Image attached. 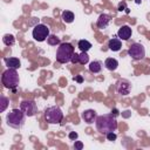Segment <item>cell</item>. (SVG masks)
<instances>
[{
    "mask_svg": "<svg viewBox=\"0 0 150 150\" xmlns=\"http://www.w3.org/2000/svg\"><path fill=\"white\" fill-rule=\"evenodd\" d=\"M95 125L98 132L107 135L108 132L111 131H116L117 129V121L115 115L112 114H105V115H101L97 116L96 121H95Z\"/></svg>",
    "mask_w": 150,
    "mask_h": 150,
    "instance_id": "obj_1",
    "label": "cell"
},
{
    "mask_svg": "<svg viewBox=\"0 0 150 150\" xmlns=\"http://www.w3.org/2000/svg\"><path fill=\"white\" fill-rule=\"evenodd\" d=\"M26 121V114L21 109H13L6 116V123L13 129H21Z\"/></svg>",
    "mask_w": 150,
    "mask_h": 150,
    "instance_id": "obj_2",
    "label": "cell"
},
{
    "mask_svg": "<svg viewBox=\"0 0 150 150\" xmlns=\"http://www.w3.org/2000/svg\"><path fill=\"white\" fill-rule=\"evenodd\" d=\"M1 82H2L4 87L7 89H12V90L15 89L20 83V77H19L16 69L8 68L7 70H5L1 76Z\"/></svg>",
    "mask_w": 150,
    "mask_h": 150,
    "instance_id": "obj_3",
    "label": "cell"
},
{
    "mask_svg": "<svg viewBox=\"0 0 150 150\" xmlns=\"http://www.w3.org/2000/svg\"><path fill=\"white\" fill-rule=\"evenodd\" d=\"M74 55V47L68 42H62L59 45L56 50V61L59 63H67L71 61Z\"/></svg>",
    "mask_w": 150,
    "mask_h": 150,
    "instance_id": "obj_4",
    "label": "cell"
},
{
    "mask_svg": "<svg viewBox=\"0 0 150 150\" xmlns=\"http://www.w3.org/2000/svg\"><path fill=\"white\" fill-rule=\"evenodd\" d=\"M45 120L49 124H59L63 120V112L57 105L48 107L45 110Z\"/></svg>",
    "mask_w": 150,
    "mask_h": 150,
    "instance_id": "obj_5",
    "label": "cell"
},
{
    "mask_svg": "<svg viewBox=\"0 0 150 150\" xmlns=\"http://www.w3.org/2000/svg\"><path fill=\"white\" fill-rule=\"evenodd\" d=\"M32 35H33V38H34L35 41L42 42V41L47 40L48 36L50 35L49 34V28H48V26H46L43 23H38V25L34 26L33 32H32Z\"/></svg>",
    "mask_w": 150,
    "mask_h": 150,
    "instance_id": "obj_6",
    "label": "cell"
},
{
    "mask_svg": "<svg viewBox=\"0 0 150 150\" xmlns=\"http://www.w3.org/2000/svg\"><path fill=\"white\" fill-rule=\"evenodd\" d=\"M128 54H129V56H130L131 59L138 61V60L144 59V56H145V48H144V46H143L142 43L135 42V43H132V45L129 47Z\"/></svg>",
    "mask_w": 150,
    "mask_h": 150,
    "instance_id": "obj_7",
    "label": "cell"
},
{
    "mask_svg": "<svg viewBox=\"0 0 150 150\" xmlns=\"http://www.w3.org/2000/svg\"><path fill=\"white\" fill-rule=\"evenodd\" d=\"M20 109L26 114V116L30 117L38 114V105L34 100H23L20 103Z\"/></svg>",
    "mask_w": 150,
    "mask_h": 150,
    "instance_id": "obj_8",
    "label": "cell"
},
{
    "mask_svg": "<svg viewBox=\"0 0 150 150\" xmlns=\"http://www.w3.org/2000/svg\"><path fill=\"white\" fill-rule=\"evenodd\" d=\"M130 90H131V84H130L129 81H127V80L117 81V83H116V91L120 95L127 96L128 94H130Z\"/></svg>",
    "mask_w": 150,
    "mask_h": 150,
    "instance_id": "obj_9",
    "label": "cell"
},
{
    "mask_svg": "<svg viewBox=\"0 0 150 150\" xmlns=\"http://www.w3.org/2000/svg\"><path fill=\"white\" fill-rule=\"evenodd\" d=\"M131 34H132V30H131V28H130L128 25H123V26L120 27V29L117 30V36H118L120 40L127 41V40L130 39Z\"/></svg>",
    "mask_w": 150,
    "mask_h": 150,
    "instance_id": "obj_10",
    "label": "cell"
},
{
    "mask_svg": "<svg viewBox=\"0 0 150 150\" xmlns=\"http://www.w3.org/2000/svg\"><path fill=\"white\" fill-rule=\"evenodd\" d=\"M97 118V114L94 109H87L82 112V120L88 123V124H93Z\"/></svg>",
    "mask_w": 150,
    "mask_h": 150,
    "instance_id": "obj_11",
    "label": "cell"
},
{
    "mask_svg": "<svg viewBox=\"0 0 150 150\" xmlns=\"http://www.w3.org/2000/svg\"><path fill=\"white\" fill-rule=\"evenodd\" d=\"M110 21H111L110 15H108V14H105V13H102V14L98 16L97 21H96V26H97L98 28H101V29H104V28H107V27L109 26Z\"/></svg>",
    "mask_w": 150,
    "mask_h": 150,
    "instance_id": "obj_12",
    "label": "cell"
},
{
    "mask_svg": "<svg viewBox=\"0 0 150 150\" xmlns=\"http://www.w3.org/2000/svg\"><path fill=\"white\" fill-rule=\"evenodd\" d=\"M4 62L5 64L8 67V68H14V69H18L21 67V62L18 57H5L4 59Z\"/></svg>",
    "mask_w": 150,
    "mask_h": 150,
    "instance_id": "obj_13",
    "label": "cell"
},
{
    "mask_svg": "<svg viewBox=\"0 0 150 150\" xmlns=\"http://www.w3.org/2000/svg\"><path fill=\"white\" fill-rule=\"evenodd\" d=\"M108 47L110 50L112 52H118L121 48H122V42L118 38H112L108 41Z\"/></svg>",
    "mask_w": 150,
    "mask_h": 150,
    "instance_id": "obj_14",
    "label": "cell"
},
{
    "mask_svg": "<svg viewBox=\"0 0 150 150\" xmlns=\"http://www.w3.org/2000/svg\"><path fill=\"white\" fill-rule=\"evenodd\" d=\"M104 67H105L108 70L114 71V70H116L117 67H118V61H117L116 59L108 57V59H105V61H104Z\"/></svg>",
    "mask_w": 150,
    "mask_h": 150,
    "instance_id": "obj_15",
    "label": "cell"
},
{
    "mask_svg": "<svg viewBox=\"0 0 150 150\" xmlns=\"http://www.w3.org/2000/svg\"><path fill=\"white\" fill-rule=\"evenodd\" d=\"M89 70H90L91 73H94V74L100 73V71L102 70V62H101V61H97V60L90 62V63H89Z\"/></svg>",
    "mask_w": 150,
    "mask_h": 150,
    "instance_id": "obj_16",
    "label": "cell"
},
{
    "mask_svg": "<svg viewBox=\"0 0 150 150\" xmlns=\"http://www.w3.org/2000/svg\"><path fill=\"white\" fill-rule=\"evenodd\" d=\"M61 19L66 23H71L74 21V19H75L74 18V13L70 12V11H63L62 14H61Z\"/></svg>",
    "mask_w": 150,
    "mask_h": 150,
    "instance_id": "obj_17",
    "label": "cell"
},
{
    "mask_svg": "<svg viewBox=\"0 0 150 150\" xmlns=\"http://www.w3.org/2000/svg\"><path fill=\"white\" fill-rule=\"evenodd\" d=\"M77 47L80 48L81 52H88L90 48H91V43L88 41V40H80L77 42Z\"/></svg>",
    "mask_w": 150,
    "mask_h": 150,
    "instance_id": "obj_18",
    "label": "cell"
},
{
    "mask_svg": "<svg viewBox=\"0 0 150 150\" xmlns=\"http://www.w3.org/2000/svg\"><path fill=\"white\" fill-rule=\"evenodd\" d=\"M2 42L6 46H13L15 43V38L12 34H5L4 38H2Z\"/></svg>",
    "mask_w": 150,
    "mask_h": 150,
    "instance_id": "obj_19",
    "label": "cell"
},
{
    "mask_svg": "<svg viewBox=\"0 0 150 150\" xmlns=\"http://www.w3.org/2000/svg\"><path fill=\"white\" fill-rule=\"evenodd\" d=\"M89 62V55L87 54V52H81L79 54V63L80 64H86Z\"/></svg>",
    "mask_w": 150,
    "mask_h": 150,
    "instance_id": "obj_20",
    "label": "cell"
},
{
    "mask_svg": "<svg viewBox=\"0 0 150 150\" xmlns=\"http://www.w3.org/2000/svg\"><path fill=\"white\" fill-rule=\"evenodd\" d=\"M47 42H48V45H50V46H56V45H60V43H61V42H60V38H57V36L54 35V34H52V35L48 36Z\"/></svg>",
    "mask_w": 150,
    "mask_h": 150,
    "instance_id": "obj_21",
    "label": "cell"
},
{
    "mask_svg": "<svg viewBox=\"0 0 150 150\" xmlns=\"http://www.w3.org/2000/svg\"><path fill=\"white\" fill-rule=\"evenodd\" d=\"M0 103H1V107H0V111L2 112V111H5V110H6V108H7L8 103H9V100H8L6 96L1 95V97H0Z\"/></svg>",
    "mask_w": 150,
    "mask_h": 150,
    "instance_id": "obj_22",
    "label": "cell"
},
{
    "mask_svg": "<svg viewBox=\"0 0 150 150\" xmlns=\"http://www.w3.org/2000/svg\"><path fill=\"white\" fill-rule=\"evenodd\" d=\"M105 137H107V139H108V141H110V142H114V141H116V138H117V135L115 134V131H111V132H108V134L105 135Z\"/></svg>",
    "mask_w": 150,
    "mask_h": 150,
    "instance_id": "obj_23",
    "label": "cell"
},
{
    "mask_svg": "<svg viewBox=\"0 0 150 150\" xmlns=\"http://www.w3.org/2000/svg\"><path fill=\"white\" fill-rule=\"evenodd\" d=\"M120 12H122V11H125V13H129V8L127 7V4L125 2H120L118 4V8H117Z\"/></svg>",
    "mask_w": 150,
    "mask_h": 150,
    "instance_id": "obj_24",
    "label": "cell"
},
{
    "mask_svg": "<svg viewBox=\"0 0 150 150\" xmlns=\"http://www.w3.org/2000/svg\"><path fill=\"white\" fill-rule=\"evenodd\" d=\"M68 137H69V139L75 141V139H77L79 134H77V132H75V131H70V132H69V135H68Z\"/></svg>",
    "mask_w": 150,
    "mask_h": 150,
    "instance_id": "obj_25",
    "label": "cell"
},
{
    "mask_svg": "<svg viewBox=\"0 0 150 150\" xmlns=\"http://www.w3.org/2000/svg\"><path fill=\"white\" fill-rule=\"evenodd\" d=\"M74 148H75V150H82L83 149V143L82 142H79V141H75Z\"/></svg>",
    "mask_w": 150,
    "mask_h": 150,
    "instance_id": "obj_26",
    "label": "cell"
},
{
    "mask_svg": "<svg viewBox=\"0 0 150 150\" xmlns=\"http://www.w3.org/2000/svg\"><path fill=\"white\" fill-rule=\"evenodd\" d=\"M70 62H73V63H79V54L74 53V55H73V57H71V61H70Z\"/></svg>",
    "mask_w": 150,
    "mask_h": 150,
    "instance_id": "obj_27",
    "label": "cell"
},
{
    "mask_svg": "<svg viewBox=\"0 0 150 150\" xmlns=\"http://www.w3.org/2000/svg\"><path fill=\"white\" fill-rule=\"evenodd\" d=\"M74 80H75V81H77L79 83H82V82H83L82 76H76V77H74Z\"/></svg>",
    "mask_w": 150,
    "mask_h": 150,
    "instance_id": "obj_28",
    "label": "cell"
},
{
    "mask_svg": "<svg viewBox=\"0 0 150 150\" xmlns=\"http://www.w3.org/2000/svg\"><path fill=\"white\" fill-rule=\"evenodd\" d=\"M111 112H114V115H115V116H117V115H118V111H117V109H114Z\"/></svg>",
    "mask_w": 150,
    "mask_h": 150,
    "instance_id": "obj_29",
    "label": "cell"
},
{
    "mask_svg": "<svg viewBox=\"0 0 150 150\" xmlns=\"http://www.w3.org/2000/svg\"><path fill=\"white\" fill-rule=\"evenodd\" d=\"M142 1H143V0H135V2H136V4H141Z\"/></svg>",
    "mask_w": 150,
    "mask_h": 150,
    "instance_id": "obj_30",
    "label": "cell"
}]
</instances>
